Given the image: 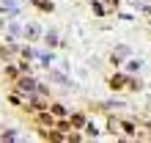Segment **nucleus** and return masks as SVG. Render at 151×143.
<instances>
[{
	"label": "nucleus",
	"mask_w": 151,
	"mask_h": 143,
	"mask_svg": "<svg viewBox=\"0 0 151 143\" xmlns=\"http://www.w3.org/2000/svg\"><path fill=\"white\" fill-rule=\"evenodd\" d=\"M36 85H39V83H36L33 77H19V80H17V88H19V91H25V94H33V91H39Z\"/></svg>",
	"instance_id": "1"
},
{
	"label": "nucleus",
	"mask_w": 151,
	"mask_h": 143,
	"mask_svg": "<svg viewBox=\"0 0 151 143\" xmlns=\"http://www.w3.org/2000/svg\"><path fill=\"white\" fill-rule=\"evenodd\" d=\"M3 8L8 14H17V3H14V0H3Z\"/></svg>",
	"instance_id": "2"
},
{
	"label": "nucleus",
	"mask_w": 151,
	"mask_h": 143,
	"mask_svg": "<svg viewBox=\"0 0 151 143\" xmlns=\"http://www.w3.org/2000/svg\"><path fill=\"white\" fill-rule=\"evenodd\" d=\"M39 61H41V66H50V64H52V52H50V55H47V52H41Z\"/></svg>",
	"instance_id": "3"
},
{
	"label": "nucleus",
	"mask_w": 151,
	"mask_h": 143,
	"mask_svg": "<svg viewBox=\"0 0 151 143\" xmlns=\"http://www.w3.org/2000/svg\"><path fill=\"white\" fill-rule=\"evenodd\" d=\"M140 64H143V61H140V58H132L127 69H129V72H137V69H140Z\"/></svg>",
	"instance_id": "4"
},
{
	"label": "nucleus",
	"mask_w": 151,
	"mask_h": 143,
	"mask_svg": "<svg viewBox=\"0 0 151 143\" xmlns=\"http://www.w3.org/2000/svg\"><path fill=\"white\" fill-rule=\"evenodd\" d=\"M52 113L55 116H66V107L63 105H52Z\"/></svg>",
	"instance_id": "5"
},
{
	"label": "nucleus",
	"mask_w": 151,
	"mask_h": 143,
	"mask_svg": "<svg viewBox=\"0 0 151 143\" xmlns=\"http://www.w3.org/2000/svg\"><path fill=\"white\" fill-rule=\"evenodd\" d=\"M47 44H50V47H55V44H58V33H47Z\"/></svg>",
	"instance_id": "6"
},
{
	"label": "nucleus",
	"mask_w": 151,
	"mask_h": 143,
	"mask_svg": "<svg viewBox=\"0 0 151 143\" xmlns=\"http://www.w3.org/2000/svg\"><path fill=\"white\" fill-rule=\"evenodd\" d=\"M25 33H28V36H30V39H36V36H39V28H36V25H30V28H28V30H25Z\"/></svg>",
	"instance_id": "7"
}]
</instances>
